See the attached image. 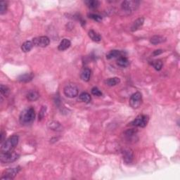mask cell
I'll return each mask as SVG.
<instances>
[{
    "mask_svg": "<svg viewBox=\"0 0 180 180\" xmlns=\"http://www.w3.org/2000/svg\"><path fill=\"white\" fill-rule=\"evenodd\" d=\"M71 45V41L69 40L68 39L65 38L64 39H62V41L61 42L59 45L58 46V50L59 51H65L68 49L70 46Z\"/></svg>",
    "mask_w": 180,
    "mask_h": 180,
    "instance_id": "5bb4252c",
    "label": "cell"
},
{
    "mask_svg": "<svg viewBox=\"0 0 180 180\" xmlns=\"http://www.w3.org/2000/svg\"><path fill=\"white\" fill-rule=\"evenodd\" d=\"M163 52V51L162 50H155L152 53V55L154 56V57H156V56H158L161 54Z\"/></svg>",
    "mask_w": 180,
    "mask_h": 180,
    "instance_id": "1f68e13d",
    "label": "cell"
},
{
    "mask_svg": "<svg viewBox=\"0 0 180 180\" xmlns=\"http://www.w3.org/2000/svg\"><path fill=\"white\" fill-rule=\"evenodd\" d=\"M85 3L89 8L92 9H97L100 5V2L98 0H86Z\"/></svg>",
    "mask_w": 180,
    "mask_h": 180,
    "instance_id": "603a6c76",
    "label": "cell"
},
{
    "mask_svg": "<svg viewBox=\"0 0 180 180\" xmlns=\"http://www.w3.org/2000/svg\"><path fill=\"white\" fill-rule=\"evenodd\" d=\"M137 131L134 130V129H131V130H128L127 131L125 132V137L127 138L128 139H131L132 137H134V135H136Z\"/></svg>",
    "mask_w": 180,
    "mask_h": 180,
    "instance_id": "83f0119b",
    "label": "cell"
},
{
    "mask_svg": "<svg viewBox=\"0 0 180 180\" xmlns=\"http://www.w3.org/2000/svg\"><path fill=\"white\" fill-rule=\"evenodd\" d=\"M33 46L34 44L32 41H26L22 44L21 50L25 53L29 52V51L32 50V47H33Z\"/></svg>",
    "mask_w": 180,
    "mask_h": 180,
    "instance_id": "7402d4cb",
    "label": "cell"
},
{
    "mask_svg": "<svg viewBox=\"0 0 180 180\" xmlns=\"http://www.w3.org/2000/svg\"><path fill=\"white\" fill-rule=\"evenodd\" d=\"M88 16L89 18L95 20V21L100 22L102 20V17L99 14H96V13H90V14L88 15Z\"/></svg>",
    "mask_w": 180,
    "mask_h": 180,
    "instance_id": "f1b7e54d",
    "label": "cell"
},
{
    "mask_svg": "<svg viewBox=\"0 0 180 180\" xmlns=\"http://www.w3.org/2000/svg\"><path fill=\"white\" fill-rule=\"evenodd\" d=\"M35 119V111L32 107L23 110L19 116V122L22 125L28 126L34 122Z\"/></svg>",
    "mask_w": 180,
    "mask_h": 180,
    "instance_id": "6da1fadb",
    "label": "cell"
},
{
    "mask_svg": "<svg viewBox=\"0 0 180 180\" xmlns=\"http://www.w3.org/2000/svg\"><path fill=\"white\" fill-rule=\"evenodd\" d=\"M46 111V106H43L42 107L40 111H39V116H38V120L39 121L42 120L44 118V116H45Z\"/></svg>",
    "mask_w": 180,
    "mask_h": 180,
    "instance_id": "f546056e",
    "label": "cell"
},
{
    "mask_svg": "<svg viewBox=\"0 0 180 180\" xmlns=\"http://www.w3.org/2000/svg\"><path fill=\"white\" fill-rule=\"evenodd\" d=\"M151 65H153L154 68H155L156 71H160L163 68V62L161 60H155L153 61L151 63Z\"/></svg>",
    "mask_w": 180,
    "mask_h": 180,
    "instance_id": "d4e9b609",
    "label": "cell"
},
{
    "mask_svg": "<svg viewBox=\"0 0 180 180\" xmlns=\"http://www.w3.org/2000/svg\"><path fill=\"white\" fill-rule=\"evenodd\" d=\"M18 141H19V137L16 134L12 135L8 138L3 143L1 144V153L13 151V149L18 145Z\"/></svg>",
    "mask_w": 180,
    "mask_h": 180,
    "instance_id": "7a4b0ae2",
    "label": "cell"
},
{
    "mask_svg": "<svg viewBox=\"0 0 180 180\" xmlns=\"http://www.w3.org/2000/svg\"><path fill=\"white\" fill-rule=\"evenodd\" d=\"M35 46L39 47H46L50 43V39L46 36H40L35 37L32 40Z\"/></svg>",
    "mask_w": 180,
    "mask_h": 180,
    "instance_id": "9c48e42d",
    "label": "cell"
},
{
    "mask_svg": "<svg viewBox=\"0 0 180 180\" xmlns=\"http://www.w3.org/2000/svg\"><path fill=\"white\" fill-rule=\"evenodd\" d=\"M34 78L33 72H26V73L20 75L18 78V81L20 83H29Z\"/></svg>",
    "mask_w": 180,
    "mask_h": 180,
    "instance_id": "7c38bea8",
    "label": "cell"
},
{
    "mask_svg": "<svg viewBox=\"0 0 180 180\" xmlns=\"http://www.w3.org/2000/svg\"><path fill=\"white\" fill-rule=\"evenodd\" d=\"M7 7H8V4L7 2L2 1L0 3V14L3 15L7 11Z\"/></svg>",
    "mask_w": 180,
    "mask_h": 180,
    "instance_id": "484cf974",
    "label": "cell"
},
{
    "mask_svg": "<svg viewBox=\"0 0 180 180\" xmlns=\"http://www.w3.org/2000/svg\"><path fill=\"white\" fill-rule=\"evenodd\" d=\"M123 52L119 50H112L108 52L106 54V58L107 59H111V58H117V57H123L122 56Z\"/></svg>",
    "mask_w": 180,
    "mask_h": 180,
    "instance_id": "44dd1931",
    "label": "cell"
},
{
    "mask_svg": "<svg viewBox=\"0 0 180 180\" xmlns=\"http://www.w3.org/2000/svg\"><path fill=\"white\" fill-rule=\"evenodd\" d=\"M105 84L106 85H108L109 86H116L118 84L120 83V79L118 78H108L105 80Z\"/></svg>",
    "mask_w": 180,
    "mask_h": 180,
    "instance_id": "ffe728a7",
    "label": "cell"
},
{
    "mask_svg": "<svg viewBox=\"0 0 180 180\" xmlns=\"http://www.w3.org/2000/svg\"><path fill=\"white\" fill-rule=\"evenodd\" d=\"M165 41H166L165 37H163V36H161V35L153 36L150 39L151 43L152 44H153V45H156V44L165 42Z\"/></svg>",
    "mask_w": 180,
    "mask_h": 180,
    "instance_id": "e0dca14e",
    "label": "cell"
},
{
    "mask_svg": "<svg viewBox=\"0 0 180 180\" xmlns=\"http://www.w3.org/2000/svg\"><path fill=\"white\" fill-rule=\"evenodd\" d=\"M139 6V2L137 1H124L121 4V10L126 14L129 15L134 12Z\"/></svg>",
    "mask_w": 180,
    "mask_h": 180,
    "instance_id": "3957f363",
    "label": "cell"
},
{
    "mask_svg": "<svg viewBox=\"0 0 180 180\" xmlns=\"http://www.w3.org/2000/svg\"><path fill=\"white\" fill-rule=\"evenodd\" d=\"M5 134H6V133L4 132V131H2L1 134H0V136H1V144L3 143V142L6 140V139H4V137H5Z\"/></svg>",
    "mask_w": 180,
    "mask_h": 180,
    "instance_id": "d6a6232c",
    "label": "cell"
},
{
    "mask_svg": "<svg viewBox=\"0 0 180 180\" xmlns=\"http://www.w3.org/2000/svg\"><path fill=\"white\" fill-rule=\"evenodd\" d=\"M79 99L81 101L86 103V104H89V103H90L91 100H92V97H91L90 94H88V93L83 92L79 94Z\"/></svg>",
    "mask_w": 180,
    "mask_h": 180,
    "instance_id": "cb8c5ba5",
    "label": "cell"
},
{
    "mask_svg": "<svg viewBox=\"0 0 180 180\" xmlns=\"http://www.w3.org/2000/svg\"><path fill=\"white\" fill-rule=\"evenodd\" d=\"M20 167L17 166V167L9 168V169L5 170L3 173V176L1 177L2 180H12L16 176V174L20 172Z\"/></svg>",
    "mask_w": 180,
    "mask_h": 180,
    "instance_id": "52a82bcc",
    "label": "cell"
},
{
    "mask_svg": "<svg viewBox=\"0 0 180 180\" xmlns=\"http://www.w3.org/2000/svg\"><path fill=\"white\" fill-rule=\"evenodd\" d=\"M27 99L29 101H35L39 97V92L36 90H30L27 94Z\"/></svg>",
    "mask_w": 180,
    "mask_h": 180,
    "instance_id": "9a60e30c",
    "label": "cell"
},
{
    "mask_svg": "<svg viewBox=\"0 0 180 180\" xmlns=\"http://www.w3.org/2000/svg\"><path fill=\"white\" fill-rule=\"evenodd\" d=\"M123 160L127 164H130L132 162L134 158V153L133 151L130 149H126L123 151Z\"/></svg>",
    "mask_w": 180,
    "mask_h": 180,
    "instance_id": "30bf717a",
    "label": "cell"
},
{
    "mask_svg": "<svg viewBox=\"0 0 180 180\" xmlns=\"http://www.w3.org/2000/svg\"><path fill=\"white\" fill-rule=\"evenodd\" d=\"M47 126L50 130L56 131V132H61V131H62L63 129H64L61 124L59 122H58V121L55 120L50 121V122L47 123Z\"/></svg>",
    "mask_w": 180,
    "mask_h": 180,
    "instance_id": "8fae6325",
    "label": "cell"
},
{
    "mask_svg": "<svg viewBox=\"0 0 180 180\" xmlns=\"http://www.w3.org/2000/svg\"><path fill=\"white\" fill-rule=\"evenodd\" d=\"M117 64L120 67L125 68L127 67L130 65V61L128 60L127 58L125 57H120L117 60Z\"/></svg>",
    "mask_w": 180,
    "mask_h": 180,
    "instance_id": "d6986e66",
    "label": "cell"
},
{
    "mask_svg": "<svg viewBox=\"0 0 180 180\" xmlns=\"http://www.w3.org/2000/svg\"><path fill=\"white\" fill-rule=\"evenodd\" d=\"M1 94L2 96L4 97H8L9 93H10V89L7 86H5L4 85H1Z\"/></svg>",
    "mask_w": 180,
    "mask_h": 180,
    "instance_id": "4316f807",
    "label": "cell"
},
{
    "mask_svg": "<svg viewBox=\"0 0 180 180\" xmlns=\"http://www.w3.org/2000/svg\"><path fill=\"white\" fill-rule=\"evenodd\" d=\"M91 73H92L91 70L90 68H84L83 70V71L81 72V79L85 82L90 81L91 78Z\"/></svg>",
    "mask_w": 180,
    "mask_h": 180,
    "instance_id": "2e32d148",
    "label": "cell"
},
{
    "mask_svg": "<svg viewBox=\"0 0 180 180\" xmlns=\"http://www.w3.org/2000/svg\"><path fill=\"white\" fill-rule=\"evenodd\" d=\"M19 158V154L13 151L1 153L0 155V160L2 163H11L16 161Z\"/></svg>",
    "mask_w": 180,
    "mask_h": 180,
    "instance_id": "277c9868",
    "label": "cell"
},
{
    "mask_svg": "<svg viewBox=\"0 0 180 180\" xmlns=\"http://www.w3.org/2000/svg\"><path fill=\"white\" fill-rule=\"evenodd\" d=\"M144 18L143 17L137 18V19L132 23V26H131V28H130L131 31L135 32L139 30V28H141L142 25H144Z\"/></svg>",
    "mask_w": 180,
    "mask_h": 180,
    "instance_id": "4fadbf2b",
    "label": "cell"
},
{
    "mask_svg": "<svg viewBox=\"0 0 180 180\" xmlns=\"http://www.w3.org/2000/svg\"><path fill=\"white\" fill-rule=\"evenodd\" d=\"M149 118L146 115H140L137 116L132 123H130L131 125L134 126V127H145L149 123Z\"/></svg>",
    "mask_w": 180,
    "mask_h": 180,
    "instance_id": "8992f818",
    "label": "cell"
},
{
    "mask_svg": "<svg viewBox=\"0 0 180 180\" xmlns=\"http://www.w3.org/2000/svg\"><path fill=\"white\" fill-rule=\"evenodd\" d=\"M64 94L68 98H75L78 94V88L75 85L70 84L66 85L64 89Z\"/></svg>",
    "mask_w": 180,
    "mask_h": 180,
    "instance_id": "ba28073f",
    "label": "cell"
},
{
    "mask_svg": "<svg viewBox=\"0 0 180 180\" xmlns=\"http://www.w3.org/2000/svg\"><path fill=\"white\" fill-rule=\"evenodd\" d=\"M88 35L90 37L91 39L96 42H99L101 40V37L99 34H98L97 32L94 30H90L88 32Z\"/></svg>",
    "mask_w": 180,
    "mask_h": 180,
    "instance_id": "ac0fdd59",
    "label": "cell"
},
{
    "mask_svg": "<svg viewBox=\"0 0 180 180\" xmlns=\"http://www.w3.org/2000/svg\"><path fill=\"white\" fill-rule=\"evenodd\" d=\"M91 92H92V94L96 97H101L102 96V92L97 87H93Z\"/></svg>",
    "mask_w": 180,
    "mask_h": 180,
    "instance_id": "4dcf8cb0",
    "label": "cell"
},
{
    "mask_svg": "<svg viewBox=\"0 0 180 180\" xmlns=\"http://www.w3.org/2000/svg\"><path fill=\"white\" fill-rule=\"evenodd\" d=\"M142 104V95L140 92H135L130 97V105L132 108L137 109Z\"/></svg>",
    "mask_w": 180,
    "mask_h": 180,
    "instance_id": "5b68a950",
    "label": "cell"
}]
</instances>
